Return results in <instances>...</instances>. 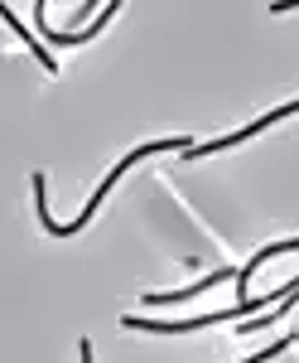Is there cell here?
Returning <instances> with one entry per match:
<instances>
[{
  "instance_id": "6da1fadb",
  "label": "cell",
  "mask_w": 299,
  "mask_h": 363,
  "mask_svg": "<svg viewBox=\"0 0 299 363\" xmlns=\"http://www.w3.org/2000/svg\"><path fill=\"white\" fill-rule=\"evenodd\" d=\"M155 150H189V140H184V136H160V140H150V145H136V150H131V155H126V160H121V165H116V169L107 174V179H102V189H97V194L87 199V208H82V213L73 218V223H54V218H49V203H44V174H34V199H39V223L49 228L54 238H68V233H78V228H87V218H92V213L102 208V199H107L111 189H116V179H121L126 169L136 165V160H145V155H155Z\"/></svg>"
},
{
  "instance_id": "7a4b0ae2",
  "label": "cell",
  "mask_w": 299,
  "mask_h": 363,
  "mask_svg": "<svg viewBox=\"0 0 299 363\" xmlns=\"http://www.w3.org/2000/svg\"><path fill=\"white\" fill-rule=\"evenodd\" d=\"M299 112V102H290V107H280V112H266L261 121H251V126H242L237 136H222V140H208V145H189V160H198V155H213V150H227V145H237V140H246V136H261L266 126H275L280 116H295Z\"/></svg>"
},
{
  "instance_id": "3957f363",
  "label": "cell",
  "mask_w": 299,
  "mask_h": 363,
  "mask_svg": "<svg viewBox=\"0 0 299 363\" xmlns=\"http://www.w3.org/2000/svg\"><path fill=\"white\" fill-rule=\"evenodd\" d=\"M227 277H232V272H213V277H203L198 286H189V291H150L145 301H150V306H164V301H189V296H198V291H213V286L227 281Z\"/></svg>"
},
{
  "instance_id": "277c9868",
  "label": "cell",
  "mask_w": 299,
  "mask_h": 363,
  "mask_svg": "<svg viewBox=\"0 0 299 363\" xmlns=\"http://www.w3.org/2000/svg\"><path fill=\"white\" fill-rule=\"evenodd\" d=\"M5 25L15 29V34H25V44H29V49H34V58H39V63H44L49 73H54V68H58V58H49V49H44V44H39V39H34V34H29V29H25V20H15V15L5 10Z\"/></svg>"
},
{
  "instance_id": "5b68a950",
  "label": "cell",
  "mask_w": 299,
  "mask_h": 363,
  "mask_svg": "<svg viewBox=\"0 0 299 363\" xmlns=\"http://www.w3.org/2000/svg\"><path fill=\"white\" fill-rule=\"evenodd\" d=\"M290 344H295V339H280V344H271V349H261V354H251L246 363H266V359H275L280 349H290Z\"/></svg>"
},
{
  "instance_id": "8992f818",
  "label": "cell",
  "mask_w": 299,
  "mask_h": 363,
  "mask_svg": "<svg viewBox=\"0 0 299 363\" xmlns=\"http://www.w3.org/2000/svg\"><path fill=\"white\" fill-rule=\"evenodd\" d=\"M280 10H299V0H275V15H280Z\"/></svg>"
}]
</instances>
